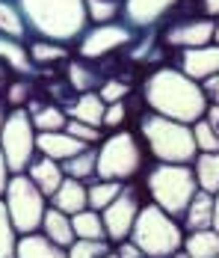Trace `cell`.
Listing matches in <instances>:
<instances>
[{"label": "cell", "mask_w": 219, "mask_h": 258, "mask_svg": "<svg viewBox=\"0 0 219 258\" xmlns=\"http://www.w3.org/2000/svg\"><path fill=\"white\" fill-rule=\"evenodd\" d=\"M193 137L198 152H219V137L213 134V128L207 125V119L201 116L198 122H193Z\"/></svg>", "instance_id": "obj_34"}, {"label": "cell", "mask_w": 219, "mask_h": 258, "mask_svg": "<svg viewBox=\"0 0 219 258\" xmlns=\"http://www.w3.org/2000/svg\"><path fill=\"white\" fill-rule=\"evenodd\" d=\"M95 166H98V146H86L83 152H77L68 160H62V172L77 181L95 178Z\"/></svg>", "instance_id": "obj_26"}, {"label": "cell", "mask_w": 219, "mask_h": 258, "mask_svg": "<svg viewBox=\"0 0 219 258\" xmlns=\"http://www.w3.org/2000/svg\"><path fill=\"white\" fill-rule=\"evenodd\" d=\"M139 208H142V190L136 184H122L119 196L101 211V220H104V229H107V240H116V243L127 240Z\"/></svg>", "instance_id": "obj_9"}, {"label": "cell", "mask_w": 219, "mask_h": 258, "mask_svg": "<svg viewBox=\"0 0 219 258\" xmlns=\"http://www.w3.org/2000/svg\"><path fill=\"white\" fill-rule=\"evenodd\" d=\"M65 131L71 134L74 140H80V143H86V146H98L104 137H101V128H92V125H86V122H77V119H68L65 122Z\"/></svg>", "instance_id": "obj_36"}, {"label": "cell", "mask_w": 219, "mask_h": 258, "mask_svg": "<svg viewBox=\"0 0 219 258\" xmlns=\"http://www.w3.org/2000/svg\"><path fill=\"white\" fill-rule=\"evenodd\" d=\"M86 149V143H80V140H74L68 131H45V134H36V152L39 155L50 157V160H68L71 155L77 152H83Z\"/></svg>", "instance_id": "obj_14"}, {"label": "cell", "mask_w": 219, "mask_h": 258, "mask_svg": "<svg viewBox=\"0 0 219 258\" xmlns=\"http://www.w3.org/2000/svg\"><path fill=\"white\" fill-rule=\"evenodd\" d=\"M122 184H124V181H104V178L92 181V184L86 187L89 208H92V211H104V208H107L110 202H113V199H116V196H119Z\"/></svg>", "instance_id": "obj_29"}, {"label": "cell", "mask_w": 219, "mask_h": 258, "mask_svg": "<svg viewBox=\"0 0 219 258\" xmlns=\"http://www.w3.org/2000/svg\"><path fill=\"white\" fill-rule=\"evenodd\" d=\"M142 98H145L151 113H160V116L184 122V125L198 122L207 110L201 83L190 80L175 66H160L148 75L142 83Z\"/></svg>", "instance_id": "obj_1"}, {"label": "cell", "mask_w": 219, "mask_h": 258, "mask_svg": "<svg viewBox=\"0 0 219 258\" xmlns=\"http://www.w3.org/2000/svg\"><path fill=\"white\" fill-rule=\"evenodd\" d=\"M9 178H12V169H9L6 157L0 152V199H3V193H6V187H9Z\"/></svg>", "instance_id": "obj_41"}, {"label": "cell", "mask_w": 219, "mask_h": 258, "mask_svg": "<svg viewBox=\"0 0 219 258\" xmlns=\"http://www.w3.org/2000/svg\"><path fill=\"white\" fill-rule=\"evenodd\" d=\"M6 113H9V110H6V104L0 98V131H3V122H6Z\"/></svg>", "instance_id": "obj_45"}, {"label": "cell", "mask_w": 219, "mask_h": 258, "mask_svg": "<svg viewBox=\"0 0 219 258\" xmlns=\"http://www.w3.org/2000/svg\"><path fill=\"white\" fill-rule=\"evenodd\" d=\"M184 252L190 258H216L219 255V232L213 229H201V232H187L184 234Z\"/></svg>", "instance_id": "obj_25"}, {"label": "cell", "mask_w": 219, "mask_h": 258, "mask_svg": "<svg viewBox=\"0 0 219 258\" xmlns=\"http://www.w3.org/2000/svg\"><path fill=\"white\" fill-rule=\"evenodd\" d=\"M83 3H86L89 21H95V24L116 21V15L122 12V6H124V0H83Z\"/></svg>", "instance_id": "obj_31"}, {"label": "cell", "mask_w": 219, "mask_h": 258, "mask_svg": "<svg viewBox=\"0 0 219 258\" xmlns=\"http://www.w3.org/2000/svg\"><path fill=\"white\" fill-rule=\"evenodd\" d=\"M187 232H201V229H213V193L207 190H195L190 205L184 211V226Z\"/></svg>", "instance_id": "obj_20"}, {"label": "cell", "mask_w": 219, "mask_h": 258, "mask_svg": "<svg viewBox=\"0 0 219 258\" xmlns=\"http://www.w3.org/2000/svg\"><path fill=\"white\" fill-rule=\"evenodd\" d=\"M33 98V89H30V83L24 80H15V83H9L6 86V101L12 104V107H27V101Z\"/></svg>", "instance_id": "obj_38"}, {"label": "cell", "mask_w": 219, "mask_h": 258, "mask_svg": "<svg viewBox=\"0 0 219 258\" xmlns=\"http://www.w3.org/2000/svg\"><path fill=\"white\" fill-rule=\"evenodd\" d=\"M6 83H9V78H6V69H3V62H0V89H6Z\"/></svg>", "instance_id": "obj_46"}, {"label": "cell", "mask_w": 219, "mask_h": 258, "mask_svg": "<svg viewBox=\"0 0 219 258\" xmlns=\"http://www.w3.org/2000/svg\"><path fill=\"white\" fill-rule=\"evenodd\" d=\"M113 252L110 240H74L68 246V258H107Z\"/></svg>", "instance_id": "obj_33"}, {"label": "cell", "mask_w": 219, "mask_h": 258, "mask_svg": "<svg viewBox=\"0 0 219 258\" xmlns=\"http://www.w3.org/2000/svg\"><path fill=\"white\" fill-rule=\"evenodd\" d=\"M3 202L9 211V220L18 234H33L42 229V217L48 208V196L30 181L27 172H18L9 178V187L3 193Z\"/></svg>", "instance_id": "obj_7"}, {"label": "cell", "mask_w": 219, "mask_h": 258, "mask_svg": "<svg viewBox=\"0 0 219 258\" xmlns=\"http://www.w3.org/2000/svg\"><path fill=\"white\" fill-rule=\"evenodd\" d=\"M216 258H219V255H216Z\"/></svg>", "instance_id": "obj_50"}, {"label": "cell", "mask_w": 219, "mask_h": 258, "mask_svg": "<svg viewBox=\"0 0 219 258\" xmlns=\"http://www.w3.org/2000/svg\"><path fill=\"white\" fill-rule=\"evenodd\" d=\"M127 101V98H124ZM124 101H116V104H107V110H104V128L110 131H119L127 122V104Z\"/></svg>", "instance_id": "obj_37"}, {"label": "cell", "mask_w": 219, "mask_h": 258, "mask_svg": "<svg viewBox=\"0 0 219 258\" xmlns=\"http://www.w3.org/2000/svg\"><path fill=\"white\" fill-rule=\"evenodd\" d=\"M145 190L151 202L163 208L169 217H184L190 199L198 190L193 163H160L157 160V166H151L145 175Z\"/></svg>", "instance_id": "obj_5"}, {"label": "cell", "mask_w": 219, "mask_h": 258, "mask_svg": "<svg viewBox=\"0 0 219 258\" xmlns=\"http://www.w3.org/2000/svg\"><path fill=\"white\" fill-rule=\"evenodd\" d=\"M213 232H219V190L213 193Z\"/></svg>", "instance_id": "obj_44"}, {"label": "cell", "mask_w": 219, "mask_h": 258, "mask_svg": "<svg viewBox=\"0 0 219 258\" xmlns=\"http://www.w3.org/2000/svg\"><path fill=\"white\" fill-rule=\"evenodd\" d=\"M15 6L24 15L27 30H36L39 39L68 45L77 42L89 27L83 0H15Z\"/></svg>", "instance_id": "obj_2"}, {"label": "cell", "mask_w": 219, "mask_h": 258, "mask_svg": "<svg viewBox=\"0 0 219 258\" xmlns=\"http://www.w3.org/2000/svg\"><path fill=\"white\" fill-rule=\"evenodd\" d=\"M27 175H30V181H33V184L48 196V199L59 190V184H62V178H65L62 163H59V160H50V157H45V155H39V157H33V160H30Z\"/></svg>", "instance_id": "obj_15"}, {"label": "cell", "mask_w": 219, "mask_h": 258, "mask_svg": "<svg viewBox=\"0 0 219 258\" xmlns=\"http://www.w3.org/2000/svg\"><path fill=\"white\" fill-rule=\"evenodd\" d=\"M201 92H204L207 104H219V72L210 75L207 80H201Z\"/></svg>", "instance_id": "obj_39"}, {"label": "cell", "mask_w": 219, "mask_h": 258, "mask_svg": "<svg viewBox=\"0 0 219 258\" xmlns=\"http://www.w3.org/2000/svg\"><path fill=\"white\" fill-rule=\"evenodd\" d=\"M65 80L74 92H95V86L104 83V78L98 75V69L89 59H71L65 69Z\"/></svg>", "instance_id": "obj_23"}, {"label": "cell", "mask_w": 219, "mask_h": 258, "mask_svg": "<svg viewBox=\"0 0 219 258\" xmlns=\"http://www.w3.org/2000/svg\"><path fill=\"white\" fill-rule=\"evenodd\" d=\"M98 95H101V101L104 104H116V101H124L127 95H130V83L127 80H104L101 86H98Z\"/></svg>", "instance_id": "obj_35"}, {"label": "cell", "mask_w": 219, "mask_h": 258, "mask_svg": "<svg viewBox=\"0 0 219 258\" xmlns=\"http://www.w3.org/2000/svg\"><path fill=\"white\" fill-rule=\"evenodd\" d=\"M213 42H219V12L213 15Z\"/></svg>", "instance_id": "obj_47"}, {"label": "cell", "mask_w": 219, "mask_h": 258, "mask_svg": "<svg viewBox=\"0 0 219 258\" xmlns=\"http://www.w3.org/2000/svg\"><path fill=\"white\" fill-rule=\"evenodd\" d=\"M193 172L198 190L216 193L219 190V152H198L193 160Z\"/></svg>", "instance_id": "obj_24"}, {"label": "cell", "mask_w": 219, "mask_h": 258, "mask_svg": "<svg viewBox=\"0 0 219 258\" xmlns=\"http://www.w3.org/2000/svg\"><path fill=\"white\" fill-rule=\"evenodd\" d=\"M116 255H119V258H148L145 252H142L139 246H133L130 240H122V243H119V249H116Z\"/></svg>", "instance_id": "obj_40"}, {"label": "cell", "mask_w": 219, "mask_h": 258, "mask_svg": "<svg viewBox=\"0 0 219 258\" xmlns=\"http://www.w3.org/2000/svg\"><path fill=\"white\" fill-rule=\"evenodd\" d=\"M127 240L133 246H139L148 258H169L175 252H181L184 229H181V223L175 217H169L163 208H157L151 202V205L139 208Z\"/></svg>", "instance_id": "obj_4"}, {"label": "cell", "mask_w": 219, "mask_h": 258, "mask_svg": "<svg viewBox=\"0 0 219 258\" xmlns=\"http://www.w3.org/2000/svg\"><path fill=\"white\" fill-rule=\"evenodd\" d=\"M163 42L172 48H201V45H210L213 42V18L210 15H201V18H184L178 24H172L163 30Z\"/></svg>", "instance_id": "obj_11"}, {"label": "cell", "mask_w": 219, "mask_h": 258, "mask_svg": "<svg viewBox=\"0 0 219 258\" xmlns=\"http://www.w3.org/2000/svg\"><path fill=\"white\" fill-rule=\"evenodd\" d=\"M42 234H45L48 240H53L56 246H62V249H68L74 240H77L74 226H71V217L62 214L59 208H53V205L45 208V217H42Z\"/></svg>", "instance_id": "obj_19"}, {"label": "cell", "mask_w": 219, "mask_h": 258, "mask_svg": "<svg viewBox=\"0 0 219 258\" xmlns=\"http://www.w3.org/2000/svg\"><path fill=\"white\" fill-rule=\"evenodd\" d=\"M0 33L12 36V39H24L27 33V21L21 15V9L9 0H0Z\"/></svg>", "instance_id": "obj_30"}, {"label": "cell", "mask_w": 219, "mask_h": 258, "mask_svg": "<svg viewBox=\"0 0 219 258\" xmlns=\"http://www.w3.org/2000/svg\"><path fill=\"white\" fill-rule=\"evenodd\" d=\"M178 3L181 0H124L122 6L124 24L136 27V30H148L157 21H163Z\"/></svg>", "instance_id": "obj_12"}, {"label": "cell", "mask_w": 219, "mask_h": 258, "mask_svg": "<svg viewBox=\"0 0 219 258\" xmlns=\"http://www.w3.org/2000/svg\"><path fill=\"white\" fill-rule=\"evenodd\" d=\"M169 258H190V255H187V252L181 249V252H175V255H169Z\"/></svg>", "instance_id": "obj_48"}, {"label": "cell", "mask_w": 219, "mask_h": 258, "mask_svg": "<svg viewBox=\"0 0 219 258\" xmlns=\"http://www.w3.org/2000/svg\"><path fill=\"white\" fill-rule=\"evenodd\" d=\"M0 152L6 157L12 175L27 172L30 160L36 157V128H33L27 107H12L6 113V122L0 131Z\"/></svg>", "instance_id": "obj_8"}, {"label": "cell", "mask_w": 219, "mask_h": 258, "mask_svg": "<svg viewBox=\"0 0 219 258\" xmlns=\"http://www.w3.org/2000/svg\"><path fill=\"white\" fill-rule=\"evenodd\" d=\"M71 226L77 240H107V229H104V220H101V211H80L71 217Z\"/></svg>", "instance_id": "obj_27"}, {"label": "cell", "mask_w": 219, "mask_h": 258, "mask_svg": "<svg viewBox=\"0 0 219 258\" xmlns=\"http://www.w3.org/2000/svg\"><path fill=\"white\" fill-rule=\"evenodd\" d=\"M204 119H207V125L213 128V134L219 137V104H207V110H204Z\"/></svg>", "instance_id": "obj_42"}, {"label": "cell", "mask_w": 219, "mask_h": 258, "mask_svg": "<svg viewBox=\"0 0 219 258\" xmlns=\"http://www.w3.org/2000/svg\"><path fill=\"white\" fill-rule=\"evenodd\" d=\"M136 39L133 27L119 24V21H110V24H95L86 27V33L80 36V59H89V62H98L104 56H110L113 51H119L124 45H130Z\"/></svg>", "instance_id": "obj_10"}, {"label": "cell", "mask_w": 219, "mask_h": 258, "mask_svg": "<svg viewBox=\"0 0 219 258\" xmlns=\"http://www.w3.org/2000/svg\"><path fill=\"white\" fill-rule=\"evenodd\" d=\"M107 258H119V255H116V249H113V252H110V255H107Z\"/></svg>", "instance_id": "obj_49"}, {"label": "cell", "mask_w": 219, "mask_h": 258, "mask_svg": "<svg viewBox=\"0 0 219 258\" xmlns=\"http://www.w3.org/2000/svg\"><path fill=\"white\" fill-rule=\"evenodd\" d=\"M139 134L145 140L148 152L160 163H193L198 149H195L193 125L166 119L160 113H142L139 116Z\"/></svg>", "instance_id": "obj_3"}, {"label": "cell", "mask_w": 219, "mask_h": 258, "mask_svg": "<svg viewBox=\"0 0 219 258\" xmlns=\"http://www.w3.org/2000/svg\"><path fill=\"white\" fill-rule=\"evenodd\" d=\"M15 258H68V249L56 246L42 232H33V234H18Z\"/></svg>", "instance_id": "obj_21"}, {"label": "cell", "mask_w": 219, "mask_h": 258, "mask_svg": "<svg viewBox=\"0 0 219 258\" xmlns=\"http://www.w3.org/2000/svg\"><path fill=\"white\" fill-rule=\"evenodd\" d=\"M27 113H30V119H33L36 134H45V131H65V122H68L65 110H62L59 104L45 101V98H30V101H27Z\"/></svg>", "instance_id": "obj_16"}, {"label": "cell", "mask_w": 219, "mask_h": 258, "mask_svg": "<svg viewBox=\"0 0 219 258\" xmlns=\"http://www.w3.org/2000/svg\"><path fill=\"white\" fill-rule=\"evenodd\" d=\"M15 249H18V232L9 220L6 202L0 199V258H15Z\"/></svg>", "instance_id": "obj_32"}, {"label": "cell", "mask_w": 219, "mask_h": 258, "mask_svg": "<svg viewBox=\"0 0 219 258\" xmlns=\"http://www.w3.org/2000/svg\"><path fill=\"white\" fill-rule=\"evenodd\" d=\"M0 59H3L12 72H18V75H24V78L39 75V69L33 66L30 51L21 45V39H12V36H3V33H0Z\"/></svg>", "instance_id": "obj_22"}, {"label": "cell", "mask_w": 219, "mask_h": 258, "mask_svg": "<svg viewBox=\"0 0 219 258\" xmlns=\"http://www.w3.org/2000/svg\"><path fill=\"white\" fill-rule=\"evenodd\" d=\"M62 110H65L68 119L86 122V125H92V128H104V110H107V104L101 101L98 92H80V95H77L71 104H65Z\"/></svg>", "instance_id": "obj_17"}, {"label": "cell", "mask_w": 219, "mask_h": 258, "mask_svg": "<svg viewBox=\"0 0 219 258\" xmlns=\"http://www.w3.org/2000/svg\"><path fill=\"white\" fill-rule=\"evenodd\" d=\"M27 51H30V59H33V66H36V69H39V66H45V62L68 59V48H65L62 42H50V39H36Z\"/></svg>", "instance_id": "obj_28"}, {"label": "cell", "mask_w": 219, "mask_h": 258, "mask_svg": "<svg viewBox=\"0 0 219 258\" xmlns=\"http://www.w3.org/2000/svg\"><path fill=\"white\" fill-rule=\"evenodd\" d=\"M178 69L190 80H195V83H201V80H207L210 75H216L219 72V42L181 51V66Z\"/></svg>", "instance_id": "obj_13"}, {"label": "cell", "mask_w": 219, "mask_h": 258, "mask_svg": "<svg viewBox=\"0 0 219 258\" xmlns=\"http://www.w3.org/2000/svg\"><path fill=\"white\" fill-rule=\"evenodd\" d=\"M50 205L59 208L62 214H68V217H74V214H80V211H86L89 208V196H86V184L77 178H62V184H59V190L50 196Z\"/></svg>", "instance_id": "obj_18"}, {"label": "cell", "mask_w": 219, "mask_h": 258, "mask_svg": "<svg viewBox=\"0 0 219 258\" xmlns=\"http://www.w3.org/2000/svg\"><path fill=\"white\" fill-rule=\"evenodd\" d=\"M201 9H204V15L213 18V15L219 12V0H201Z\"/></svg>", "instance_id": "obj_43"}, {"label": "cell", "mask_w": 219, "mask_h": 258, "mask_svg": "<svg viewBox=\"0 0 219 258\" xmlns=\"http://www.w3.org/2000/svg\"><path fill=\"white\" fill-rule=\"evenodd\" d=\"M142 143L133 131L119 128L116 134L104 137L98 143V166H95V178L104 181H130L139 169H142Z\"/></svg>", "instance_id": "obj_6"}]
</instances>
